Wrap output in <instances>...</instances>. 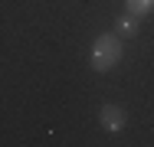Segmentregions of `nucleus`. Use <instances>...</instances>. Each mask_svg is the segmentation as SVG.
Listing matches in <instances>:
<instances>
[{"mask_svg":"<svg viewBox=\"0 0 154 147\" xmlns=\"http://www.w3.org/2000/svg\"><path fill=\"white\" fill-rule=\"evenodd\" d=\"M115 33L118 36H138V16L134 13H122L115 20Z\"/></svg>","mask_w":154,"mask_h":147,"instance_id":"nucleus-3","label":"nucleus"},{"mask_svg":"<svg viewBox=\"0 0 154 147\" xmlns=\"http://www.w3.org/2000/svg\"><path fill=\"white\" fill-rule=\"evenodd\" d=\"M125 7H128V13H134V16H148L154 10V0H125Z\"/></svg>","mask_w":154,"mask_h":147,"instance_id":"nucleus-4","label":"nucleus"},{"mask_svg":"<svg viewBox=\"0 0 154 147\" xmlns=\"http://www.w3.org/2000/svg\"><path fill=\"white\" fill-rule=\"evenodd\" d=\"M98 124L108 134H118V131H125V124H128V111H125L122 105H115V101H105L98 108Z\"/></svg>","mask_w":154,"mask_h":147,"instance_id":"nucleus-2","label":"nucleus"},{"mask_svg":"<svg viewBox=\"0 0 154 147\" xmlns=\"http://www.w3.org/2000/svg\"><path fill=\"white\" fill-rule=\"evenodd\" d=\"M122 36L118 33H98L92 43V56H89V62H92L95 72H108V69H115L118 62H122Z\"/></svg>","mask_w":154,"mask_h":147,"instance_id":"nucleus-1","label":"nucleus"}]
</instances>
